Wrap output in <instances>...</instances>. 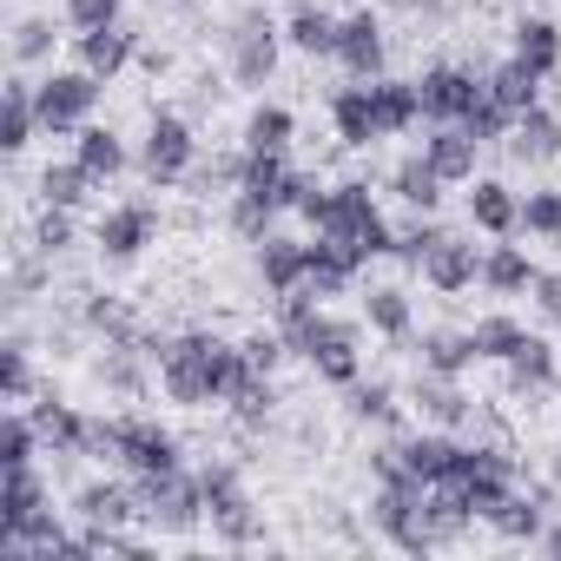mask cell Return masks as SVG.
<instances>
[{"label": "cell", "mask_w": 561, "mask_h": 561, "mask_svg": "<svg viewBox=\"0 0 561 561\" xmlns=\"http://www.w3.org/2000/svg\"><path fill=\"white\" fill-rule=\"evenodd\" d=\"M251 377L244 351L218 344V337H185L165 351V390L179 403H211V397H238V383Z\"/></svg>", "instance_id": "1"}, {"label": "cell", "mask_w": 561, "mask_h": 561, "mask_svg": "<svg viewBox=\"0 0 561 561\" xmlns=\"http://www.w3.org/2000/svg\"><path fill=\"white\" fill-rule=\"evenodd\" d=\"M318 244H331V251H344V257L357 264V257L390 251L397 238L383 231L370 192H364V185H344V192H331V205H324V218H318Z\"/></svg>", "instance_id": "2"}, {"label": "cell", "mask_w": 561, "mask_h": 561, "mask_svg": "<svg viewBox=\"0 0 561 561\" xmlns=\"http://www.w3.org/2000/svg\"><path fill=\"white\" fill-rule=\"evenodd\" d=\"M87 449H113V456H119V462H133L139 476H165V469L179 462L172 436H165V430H152V423H100V430L87 436Z\"/></svg>", "instance_id": "3"}, {"label": "cell", "mask_w": 561, "mask_h": 561, "mask_svg": "<svg viewBox=\"0 0 561 561\" xmlns=\"http://www.w3.org/2000/svg\"><path fill=\"white\" fill-rule=\"evenodd\" d=\"M93 80L87 73H54L41 93H34V106H41V126H54V133H67V126H80L87 119V106H93Z\"/></svg>", "instance_id": "4"}, {"label": "cell", "mask_w": 561, "mask_h": 561, "mask_svg": "<svg viewBox=\"0 0 561 561\" xmlns=\"http://www.w3.org/2000/svg\"><path fill=\"white\" fill-rule=\"evenodd\" d=\"M416 93H423V113H436V119H469V113L489 100V87H476V80H469V73H456V67L430 73Z\"/></svg>", "instance_id": "5"}, {"label": "cell", "mask_w": 561, "mask_h": 561, "mask_svg": "<svg viewBox=\"0 0 561 561\" xmlns=\"http://www.w3.org/2000/svg\"><path fill=\"white\" fill-rule=\"evenodd\" d=\"M198 502H205V482L192 489V482H179L172 469H165V476H146V515H152V522L192 528V522H198Z\"/></svg>", "instance_id": "6"}, {"label": "cell", "mask_w": 561, "mask_h": 561, "mask_svg": "<svg viewBox=\"0 0 561 561\" xmlns=\"http://www.w3.org/2000/svg\"><path fill=\"white\" fill-rule=\"evenodd\" d=\"M185 159H192V133H185L179 119H152V139H146V172H152L159 185H172V179L185 172Z\"/></svg>", "instance_id": "7"}, {"label": "cell", "mask_w": 561, "mask_h": 561, "mask_svg": "<svg viewBox=\"0 0 561 561\" xmlns=\"http://www.w3.org/2000/svg\"><path fill=\"white\" fill-rule=\"evenodd\" d=\"M34 515H41V482L27 476V462H14L8 469V495H0V541H14Z\"/></svg>", "instance_id": "8"}, {"label": "cell", "mask_w": 561, "mask_h": 561, "mask_svg": "<svg viewBox=\"0 0 561 561\" xmlns=\"http://www.w3.org/2000/svg\"><path fill=\"white\" fill-rule=\"evenodd\" d=\"M291 192H298V179L277 165V152H251V165H244V198H257L264 211H277V205H291Z\"/></svg>", "instance_id": "9"}, {"label": "cell", "mask_w": 561, "mask_h": 561, "mask_svg": "<svg viewBox=\"0 0 561 561\" xmlns=\"http://www.w3.org/2000/svg\"><path fill=\"white\" fill-rule=\"evenodd\" d=\"M423 271H430V285L462 291L469 277H476V251H469V244H456V238H436V244H430V257H423Z\"/></svg>", "instance_id": "10"}, {"label": "cell", "mask_w": 561, "mask_h": 561, "mask_svg": "<svg viewBox=\"0 0 561 561\" xmlns=\"http://www.w3.org/2000/svg\"><path fill=\"white\" fill-rule=\"evenodd\" d=\"M305 264H311V244H285V238H271L264 244V277H271V291H298L305 285Z\"/></svg>", "instance_id": "11"}, {"label": "cell", "mask_w": 561, "mask_h": 561, "mask_svg": "<svg viewBox=\"0 0 561 561\" xmlns=\"http://www.w3.org/2000/svg\"><path fill=\"white\" fill-rule=\"evenodd\" d=\"M337 54H344V67H351V73H377V60H383V34H377V21H370V14H357V21L337 34Z\"/></svg>", "instance_id": "12"}, {"label": "cell", "mask_w": 561, "mask_h": 561, "mask_svg": "<svg viewBox=\"0 0 561 561\" xmlns=\"http://www.w3.org/2000/svg\"><path fill=\"white\" fill-rule=\"evenodd\" d=\"M370 106H377V133H403V126L423 113V93H416V87L383 80V87H370Z\"/></svg>", "instance_id": "13"}, {"label": "cell", "mask_w": 561, "mask_h": 561, "mask_svg": "<svg viewBox=\"0 0 561 561\" xmlns=\"http://www.w3.org/2000/svg\"><path fill=\"white\" fill-rule=\"evenodd\" d=\"M476 146H482V139H476V133L462 126V133H436L423 159H430V165H436L443 179H469V172H476Z\"/></svg>", "instance_id": "14"}, {"label": "cell", "mask_w": 561, "mask_h": 561, "mask_svg": "<svg viewBox=\"0 0 561 561\" xmlns=\"http://www.w3.org/2000/svg\"><path fill=\"white\" fill-rule=\"evenodd\" d=\"M205 502H211V522L231 535V541H244L251 535V515H244V495L231 489V476L218 469V476H205Z\"/></svg>", "instance_id": "15"}, {"label": "cell", "mask_w": 561, "mask_h": 561, "mask_svg": "<svg viewBox=\"0 0 561 561\" xmlns=\"http://www.w3.org/2000/svg\"><path fill=\"white\" fill-rule=\"evenodd\" d=\"M535 80H541V73H535L528 60H508V67L489 80V100H495L502 113H528V106H535Z\"/></svg>", "instance_id": "16"}, {"label": "cell", "mask_w": 561, "mask_h": 561, "mask_svg": "<svg viewBox=\"0 0 561 561\" xmlns=\"http://www.w3.org/2000/svg\"><path fill=\"white\" fill-rule=\"evenodd\" d=\"M146 238H152V211H139V205H126V211H113V218L100 225V244H106L113 257H133Z\"/></svg>", "instance_id": "17"}, {"label": "cell", "mask_w": 561, "mask_h": 561, "mask_svg": "<svg viewBox=\"0 0 561 561\" xmlns=\"http://www.w3.org/2000/svg\"><path fill=\"white\" fill-rule=\"evenodd\" d=\"M337 133H344V146H370V139H383V133H377L370 87H357V93H344V100H337Z\"/></svg>", "instance_id": "18"}, {"label": "cell", "mask_w": 561, "mask_h": 561, "mask_svg": "<svg viewBox=\"0 0 561 561\" xmlns=\"http://www.w3.org/2000/svg\"><path fill=\"white\" fill-rule=\"evenodd\" d=\"M515 152H522V159H554V152H561V126H554L548 113H535V106L515 113Z\"/></svg>", "instance_id": "19"}, {"label": "cell", "mask_w": 561, "mask_h": 561, "mask_svg": "<svg viewBox=\"0 0 561 561\" xmlns=\"http://www.w3.org/2000/svg\"><path fill=\"white\" fill-rule=\"evenodd\" d=\"M515 60H528L535 73H554V60H561V34L548 27V21H528L522 27V54Z\"/></svg>", "instance_id": "20"}, {"label": "cell", "mask_w": 561, "mask_h": 561, "mask_svg": "<svg viewBox=\"0 0 561 561\" xmlns=\"http://www.w3.org/2000/svg\"><path fill=\"white\" fill-rule=\"evenodd\" d=\"M126 54H133V41H126L119 27H93V34H87V67H93V73H119Z\"/></svg>", "instance_id": "21"}, {"label": "cell", "mask_w": 561, "mask_h": 561, "mask_svg": "<svg viewBox=\"0 0 561 561\" xmlns=\"http://www.w3.org/2000/svg\"><path fill=\"white\" fill-rule=\"evenodd\" d=\"M34 423H41V436H47V443H60V449H87V436H93V430H87L73 410H60V403H41V416H34Z\"/></svg>", "instance_id": "22"}, {"label": "cell", "mask_w": 561, "mask_h": 561, "mask_svg": "<svg viewBox=\"0 0 561 561\" xmlns=\"http://www.w3.org/2000/svg\"><path fill=\"white\" fill-rule=\"evenodd\" d=\"M271 60H277L271 34H264V27H244V34H238V80H264Z\"/></svg>", "instance_id": "23"}, {"label": "cell", "mask_w": 561, "mask_h": 561, "mask_svg": "<svg viewBox=\"0 0 561 561\" xmlns=\"http://www.w3.org/2000/svg\"><path fill=\"white\" fill-rule=\"evenodd\" d=\"M80 165H87L93 179H113V172L126 165V152H119L113 133H80Z\"/></svg>", "instance_id": "24"}, {"label": "cell", "mask_w": 561, "mask_h": 561, "mask_svg": "<svg viewBox=\"0 0 561 561\" xmlns=\"http://www.w3.org/2000/svg\"><path fill=\"white\" fill-rule=\"evenodd\" d=\"M397 192H403L410 205H423V211H430V205L443 198V172H436L430 159H416V165H403V172H397Z\"/></svg>", "instance_id": "25"}, {"label": "cell", "mask_w": 561, "mask_h": 561, "mask_svg": "<svg viewBox=\"0 0 561 561\" xmlns=\"http://www.w3.org/2000/svg\"><path fill=\"white\" fill-rule=\"evenodd\" d=\"M469 211H476V225H482V231H508V225H515V198H508L502 185H476Z\"/></svg>", "instance_id": "26"}, {"label": "cell", "mask_w": 561, "mask_h": 561, "mask_svg": "<svg viewBox=\"0 0 561 561\" xmlns=\"http://www.w3.org/2000/svg\"><path fill=\"white\" fill-rule=\"evenodd\" d=\"M34 119H41V106H27V93L14 87V93H8V113H0V146H8V152H14V146H27Z\"/></svg>", "instance_id": "27"}, {"label": "cell", "mask_w": 561, "mask_h": 561, "mask_svg": "<svg viewBox=\"0 0 561 561\" xmlns=\"http://www.w3.org/2000/svg\"><path fill=\"white\" fill-rule=\"evenodd\" d=\"M482 277H489L495 291H522L528 277H535V271H528V257H522V251H495V257L482 264Z\"/></svg>", "instance_id": "28"}, {"label": "cell", "mask_w": 561, "mask_h": 561, "mask_svg": "<svg viewBox=\"0 0 561 561\" xmlns=\"http://www.w3.org/2000/svg\"><path fill=\"white\" fill-rule=\"evenodd\" d=\"M337 34H344V27H331L324 14H298V21H291V41H298L305 54H337Z\"/></svg>", "instance_id": "29"}, {"label": "cell", "mask_w": 561, "mask_h": 561, "mask_svg": "<svg viewBox=\"0 0 561 561\" xmlns=\"http://www.w3.org/2000/svg\"><path fill=\"white\" fill-rule=\"evenodd\" d=\"M515 344H522V331H515L508 318L476 324V357H515Z\"/></svg>", "instance_id": "30"}, {"label": "cell", "mask_w": 561, "mask_h": 561, "mask_svg": "<svg viewBox=\"0 0 561 561\" xmlns=\"http://www.w3.org/2000/svg\"><path fill=\"white\" fill-rule=\"evenodd\" d=\"M87 179H93V172H87V165H54V172H47V179H41V192H47V205H73V198H80V185H87Z\"/></svg>", "instance_id": "31"}, {"label": "cell", "mask_w": 561, "mask_h": 561, "mask_svg": "<svg viewBox=\"0 0 561 561\" xmlns=\"http://www.w3.org/2000/svg\"><path fill=\"white\" fill-rule=\"evenodd\" d=\"M508 364H515V383H548V370H554L548 364V344H535V337H522Z\"/></svg>", "instance_id": "32"}, {"label": "cell", "mask_w": 561, "mask_h": 561, "mask_svg": "<svg viewBox=\"0 0 561 561\" xmlns=\"http://www.w3.org/2000/svg\"><path fill=\"white\" fill-rule=\"evenodd\" d=\"M80 508H87L93 522H126V515H133L126 489H113V482H106V489H87V495H80Z\"/></svg>", "instance_id": "33"}, {"label": "cell", "mask_w": 561, "mask_h": 561, "mask_svg": "<svg viewBox=\"0 0 561 561\" xmlns=\"http://www.w3.org/2000/svg\"><path fill=\"white\" fill-rule=\"evenodd\" d=\"M489 522H495L502 535H535V522H541V515H535V508H528L522 495H502V502L489 508Z\"/></svg>", "instance_id": "34"}, {"label": "cell", "mask_w": 561, "mask_h": 561, "mask_svg": "<svg viewBox=\"0 0 561 561\" xmlns=\"http://www.w3.org/2000/svg\"><path fill=\"white\" fill-rule=\"evenodd\" d=\"M285 133H291V113L264 106V113L251 119V152H277V146H285Z\"/></svg>", "instance_id": "35"}, {"label": "cell", "mask_w": 561, "mask_h": 561, "mask_svg": "<svg viewBox=\"0 0 561 561\" xmlns=\"http://www.w3.org/2000/svg\"><path fill=\"white\" fill-rule=\"evenodd\" d=\"M469 357H476V337H436V344H430V370H443V377L462 370Z\"/></svg>", "instance_id": "36"}, {"label": "cell", "mask_w": 561, "mask_h": 561, "mask_svg": "<svg viewBox=\"0 0 561 561\" xmlns=\"http://www.w3.org/2000/svg\"><path fill=\"white\" fill-rule=\"evenodd\" d=\"M522 225H528V231L561 238V198H554V192H535V198H528V211H522Z\"/></svg>", "instance_id": "37"}, {"label": "cell", "mask_w": 561, "mask_h": 561, "mask_svg": "<svg viewBox=\"0 0 561 561\" xmlns=\"http://www.w3.org/2000/svg\"><path fill=\"white\" fill-rule=\"evenodd\" d=\"M67 14H73V27H113V14H119V0H67Z\"/></svg>", "instance_id": "38"}, {"label": "cell", "mask_w": 561, "mask_h": 561, "mask_svg": "<svg viewBox=\"0 0 561 561\" xmlns=\"http://www.w3.org/2000/svg\"><path fill=\"white\" fill-rule=\"evenodd\" d=\"M370 318H377V331H403V324H410L403 291H370Z\"/></svg>", "instance_id": "39"}, {"label": "cell", "mask_w": 561, "mask_h": 561, "mask_svg": "<svg viewBox=\"0 0 561 561\" xmlns=\"http://www.w3.org/2000/svg\"><path fill=\"white\" fill-rule=\"evenodd\" d=\"M27 449H34V430L21 423V416H8V430H0V462H27Z\"/></svg>", "instance_id": "40"}, {"label": "cell", "mask_w": 561, "mask_h": 561, "mask_svg": "<svg viewBox=\"0 0 561 561\" xmlns=\"http://www.w3.org/2000/svg\"><path fill=\"white\" fill-rule=\"evenodd\" d=\"M47 47H54V27H47V21H27V27H21V41H14V54H21V60H41Z\"/></svg>", "instance_id": "41"}, {"label": "cell", "mask_w": 561, "mask_h": 561, "mask_svg": "<svg viewBox=\"0 0 561 561\" xmlns=\"http://www.w3.org/2000/svg\"><path fill=\"white\" fill-rule=\"evenodd\" d=\"M277 351H285V344H277V337H257V344H244V364H251V370L264 377V370L277 364Z\"/></svg>", "instance_id": "42"}, {"label": "cell", "mask_w": 561, "mask_h": 561, "mask_svg": "<svg viewBox=\"0 0 561 561\" xmlns=\"http://www.w3.org/2000/svg\"><path fill=\"white\" fill-rule=\"evenodd\" d=\"M423 403H430V410H436L443 423H456V416H462V397H456V390H430Z\"/></svg>", "instance_id": "43"}, {"label": "cell", "mask_w": 561, "mask_h": 561, "mask_svg": "<svg viewBox=\"0 0 561 561\" xmlns=\"http://www.w3.org/2000/svg\"><path fill=\"white\" fill-rule=\"evenodd\" d=\"M21 390H27V357L8 351V397H21Z\"/></svg>", "instance_id": "44"}, {"label": "cell", "mask_w": 561, "mask_h": 561, "mask_svg": "<svg viewBox=\"0 0 561 561\" xmlns=\"http://www.w3.org/2000/svg\"><path fill=\"white\" fill-rule=\"evenodd\" d=\"M357 410L364 416H390V390H357Z\"/></svg>", "instance_id": "45"}, {"label": "cell", "mask_w": 561, "mask_h": 561, "mask_svg": "<svg viewBox=\"0 0 561 561\" xmlns=\"http://www.w3.org/2000/svg\"><path fill=\"white\" fill-rule=\"evenodd\" d=\"M548 548H554V554H561V535H554V541H548Z\"/></svg>", "instance_id": "46"}]
</instances>
